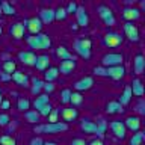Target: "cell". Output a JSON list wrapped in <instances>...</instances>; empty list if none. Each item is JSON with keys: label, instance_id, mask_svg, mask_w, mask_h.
Wrapping results in <instances>:
<instances>
[{"label": "cell", "instance_id": "cell-53", "mask_svg": "<svg viewBox=\"0 0 145 145\" xmlns=\"http://www.w3.org/2000/svg\"><path fill=\"white\" fill-rule=\"evenodd\" d=\"M3 101V92H2V89H0V104H2Z\"/></svg>", "mask_w": 145, "mask_h": 145}, {"label": "cell", "instance_id": "cell-17", "mask_svg": "<svg viewBox=\"0 0 145 145\" xmlns=\"http://www.w3.org/2000/svg\"><path fill=\"white\" fill-rule=\"evenodd\" d=\"M9 35L14 36L15 39H21L24 36V23L17 21L14 24H11V27H9Z\"/></svg>", "mask_w": 145, "mask_h": 145}, {"label": "cell", "instance_id": "cell-5", "mask_svg": "<svg viewBox=\"0 0 145 145\" xmlns=\"http://www.w3.org/2000/svg\"><path fill=\"white\" fill-rule=\"evenodd\" d=\"M122 61H124V56L121 53H107L101 57V65L104 68L118 67V65H122Z\"/></svg>", "mask_w": 145, "mask_h": 145}, {"label": "cell", "instance_id": "cell-32", "mask_svg": "<svg viewBox=\"0 0 145 145\" xmlns=\"http://www.w3.org/2000/svg\"><path fill=\"white\" fill-rule=\"evenodd\" d=\"M2 70H3V72H6V74L11 76L12 72L17 71V63H15V61H12V59L5 61V62L2 63Z\"/></svg>", "mask_w": 145, "mask_h": 145}, {"label": "cell", "instance_id": "cell-28", "mask_svg": "<svg viewBox=\"0 0 145 145\" xmlns=\"http://www.w3.org/2000/svg\"><path fill=\"white\" fill-rule=\"evenodd\" d=\"M47 103H50V97L47 94H39V95H36L35 100H33V107H35V110H39L42 106H45Z\"/></svg>", "mask_w": 145, "mask_h": 145}, {"label": "cell", "instance_id": "cell-8", "mask_svg": "<svg viewBox=\"0 0 145 145\" xmlns=\"http://www.w3.org/2000/svg\"><path fill=\"white\" fill-rule=\"evenodd\" d=\"M124 35L131 41V42H138L139 41V29L136 27V24H133V23L127 21L124 24Z\"/></svg>", "mask_w": 145, "mask_h": 145}, {"label": "cell", "instance_id": "cell-22", "mask_svg": "<svg viewBox=\"0 0 145 145\" xmlns=\"http://www.w3.org/2000/svg\"><path fill=\"white\" fill-rule=\"evenodd\" d=\"M50 65V56L48 54H39L36 56V62H35V68L41 72H44Z\"/></svg>", "mask_w": 145, "mask_h": 145}, {"label": "cell", "instance_id": "cell-21", "mask_svg": "<svg viewBox=\"0 0 145 145\" xmlns=\"http://www.w3.org/2000/svg\"><path fill=\"white\" fill-rule=\"evenodd\" d=\"M39 20L42 24H50V23H53L54 21V9H47V8H44V9H41L39 11Z\"/></svg>", "mask_w": 145, "mask_h": 145}, {"label": "cell", "instance_id": "cell-9", "mask_svg": "<svg viewBox=\"0 0 145 145\" xmlns=\"http://www.w3.org/2000/svg\"><path fill=\"white\" fill-rule=\"evenodd\" d=\"M109 127H110L112 133L115 135L118 139H124L127 136V129H125V125L122 121H112L110 124H109Z\"/></svg>", "mask_w": 145, "mask_h": 145}, {"label": "cell", "instance_id": "cell-38", "mask_svg": "<svg viewBox=\"0 0 145 145\" xmlns=\"http://www.w3.org/2000/svg\"><path fill=\"white\" fill-rule=\"evenodd\" d=\"M71 92H72V91L68 89V88H65V89L61 91V103H62V104H68V103H70Z\"/></svg>", "mask_w": 145, "mask_h": 145}, {"label": "cell", "instance_id": "cell-52", "mask_svg": "<svg viewBox=\"0 0 145 145\" xmlns=\"http://www.w3.org/2000/svg\"><path fill=\"white\" fill-rule=\"evenodd\" d=\"M44 145H57V144L53 142V140H44Z\"/></svg>", "mask_w": 145, "mask_h": 145}, {"label": "cell", "instance_id": "cell-24", "mask_svg": "<svg viewBox=\"0 0 145 145\" xmlns=\"http://www.w3.org/2000/svg\"><path fill=\"white\" fill-rule=\"evenodd\" d=\"M130 89H131V95H135V97H142L144 95V83L140 79H135L131 82L130 85Z\"/></svg>", "mask_w": 145, "mask_h": 145}, {"label": "cell", "instance_id": "cell-55", "mask_svg": "<svg viewBox=\"0 0 145 145\" xmlns=\"http://www.w3.org/2000/svg\"><path fill=\"white\" fill-rule=\"evenodd\" d=\"M0 15H2V9H0Z\"/></svg>", "mask_w": 145, "mask_h": 145}, {"label": "cell", "instance_id": "cell-35", "mask_svg": "<svg viewBox=\"0 0 145 145\" xmlns=\"http://www.w3.org/2000/svg\"><path fill=\"white\" fill-rule=\"evenodd\" d=\"M17 109H18L20 112H27V110L30 109V100H29V98H18Z\"/></svg>", "mask_w": 145, "mask_h": 145}, {"label": "cell", "instance_id": "cell-10", "mask_svg": "<svg viewBox=\"0 0 145 145\" xmlns=\"http://www.w3.org/2000/svg\"><path fill=\"white\" fill-rule=\"evenodd\" d=\"M59 113H61L63 122H67V124H68V122H71V121H76L77 118H79V112H77V109L71 107V106L63 107L62 110H59Z\"/></svg>", "mask_w": 145, "mask_h": 145}, {"label": "cell", "instance_id": "cell-39", "mask_svg": "<svg viewBox=\"0 0 145 145\" xmlns=\"http://www.w3.org/2000/svg\"><path fill=\"white\" fill-rule=\"evenodd\" d=\"M106 129H107V122L104 121V120H100V122H97V135H98L100 139L103 138V135H104V131H106Z\"/></svg>", "mask_w": 145, "mask_h": 145}, {"label": "cell", "instance_id": "cell-46", "mask_svg": "<svg viewBox=\"0 0 145 145\" xmlns=\"http://www.w3.org/2000/svg\"><path fill=\"white\" fill-rule=\"evenodd\" d=\"M94 74L95 76H104V77H106V68H104V67H95L94 68Z\"/></svg>", "mask_w": 145, "mask_h": 145}, {"label": "cell", "instance_id": "cell-23", "mask_svg": "<svg viewBox=\"0 0 145 145\" xmlns=\"http://www.w3.org/2000/svg\"><path fill=\"white\" fill-rule=\"evenodd\" d=\"M80 129L88 135H97V122L91 120H83L80 122Z\"/></svg>", "mask_w": 145, "mask_h": 145}, {"label": "cell", "instance_id": "cell-47", "mask_svg": "<svg viewBox=\"0 0 145 145\" xmlns=\"http://www.w3.org/2000/svg\"><path fill=\"white\" fill-rule=\"evenodd\" d=\"M29 145H44V140L39 138V136H35L29 140Z\"/></svg>", "mask_w": 145, "mask_h": 145}, {"label": "cell", "instance_id": "cell-48", "mask_svg": "<svg viewBox=\"0 0 145 145\" xmlns=\"http://www.w3.org/2000/svg\"><path fill=\"white\" fill-rule=\"evenodd\" d=\"M86 145H104V144H103V139L97 138V139H92L89 144H86Z\"/></svg>", "mask_w": 145, "mask_h": 145}, {"label": "cell", "instance_id": "cell-43", "mask_svg": "<svg viewBox=\"0 0 145 145\" xmlns=\"http://www.w3.org/2000/svg\"><path fill=\"white\" fill-rule=\"evenodd\" d=\"M11 122V118H9L8 113H0V127H6Z\"/></svg>", "mask_w": 145, "mask_h": 145}, {"label": "cell", "instance_id": "cell-44", "mask_svg": "<svg viewBox=\"0 0 145 145\" xmlns=\"http://www.w3.org/2000/svg\"><path fill=\"white\" fill-rule=\"evenodd\" d=\"M57 116H59V109H53L52 112L48 113V122H57Z\"/></svg>", "mask_w": 145, "mask_h": 145}, {"label": "cell", "instance_id": "cell-16", "mask_svg": "<svg viewBox=\"0 0 145 145\" xmlns=\"http://www.w3.org/2000/svg\"><path fill=\"white\" fill-rule=\"evenodd\" d=\"M11 80H14L18 86H23V88L30 86V79L24 74V72H21V71L12 72V74H11Z\"/></svg>", "mask_w": 145, "mask_h": 145}, {"label": "cell", "instance_id": "cell-34", "mask_svg": "<svg viewBox=\"0 0 145 145\" xmlns=\"http://www.w3.org/2000/svg\"><path fill=\"white\" fill-rule=\"evenodd\" d=\"M0 9H2V14H5V15H15V8L9 2H2Z\"/></svg>", "mask_w": 145, "mask_h": 145}, {"label": "cell", "instance_id": "cell-54", "mask_svg": "<svg viewBox=\"0 0 145 145\" xmlns=\"http://www.w3.org/2000/svg\"><path fill=\"white\" fill-rule=\"evenodd\" d=\"M2 33H3V29H2V26H0V36H2Z\"/></svg>", "mask_w": 145, "mask_h": 145}, {"label": "cell", "instance_id": "cell-6", "mask_svg": "<svg viewBox=\"0 0 145 145\" xmlns=\"http://www.w3.org/2000/svg\"><path fill=\"white\" fill-rule=\"evenodd\" d=\"M103 44L109 48H115V47L122 44V36L118 33V32H109V33L104 35Z\"/></svg>", "mask_w": 145, "mask_h": 145}, {"label": "cell", "instance_id": "cell-20", "mask_svg": "<svg viewBox=\"0 0 145 145\" xmlns=\"http://www.w3.org/2000/svg\"><path fill=\"white\" fill-rule=\"evenodd\" d=\"M122 18L124 20H127L129 23H133L135 20H138V18H140V11L138 8H125L124 11H122Z\"/></svg>", "mask_w": 145, "mask_h": 145}, {"label": "cell", "instance_id": "cell-11", "mask_svg": "<svg viewBox=\"0 0 145 145\" xmlns=\"http://www.w3.org/2000/svg\"><path fill=\"white\" fill-rule=\"evenodd\" d=\"M122 122H124L125 129H127V130H130V131H133V133H136V131H139V130H140V118H139V116H136V115L127 116V118H125V121H122Z\"/></svg>", "mask_w": 145, "mask_h": 145}, {"label": "cell", "instance_id": "cell-14", "mask_svg": "<svg viewBox=\"0 0 145 145\" xmlns=\"http://www.w3.org/2000/svg\"><path fill=\"white\" fill-rule=\"evenodd\" d=\"M94 86V79L91 76H86L83 77V79L77 80L74 83V89L77 91V92H82V91H88Z\"/></svg>", "mask_w": 145, "mask_h": 145}, {"label": "cell", "instance_id": "cell-41", "mask_svg": "<svg viewBox=\"0 0 145 145\" xmlns=\"http://www.w3.org/2000/svg\"><path fill=\"white\" fill-rule=\"evenodd\" d=\"M52 110H53V106H52V103H47L45 106H42V107L39 109V110H36V112H38L39 115H41V118H42V116H48V113L52 112Z\"/></svg>", "mask_w": 145, "mask_h": 145}, {"label": "cell", "instance_id": "cell-26", "mask_svg": "<svg viewBox=\"0 0 145 145\" xmlns=\"http://www.w3.org/2000/svg\"><path fill=\"white\" fill-rule=\"evenodd\" d=\"M131 97H133V95H131L130 85H127L125 88H124V91H122V94L120 95V100H118V103H120L121 106L124 107V106H127V104L131 101Z\"/></svg>", "mask_w": 145, "mask_h": 145}, {"label": "cell", "instance_id": "cell-4", "mask_svg": "<svg viewBox=\"0 0 145 145\" xmlns=\"http://www.w3.org/2000/svg\"><path fill=\"white\" fill-rule=\"evenodd\" d=\"M97 12H98L100 18L103 20V23L106 26H113L116 23V18H115V15H113L112 9L109 6H106V5H100V6L97 8Z\"/></svg>", "mask_w": 145, "mask_h": 145}, {"label": "cell", "instance_id": "cell-30", "mask_svg": "<svg viewBox=\"0 0 145 145\" xmlns=\"http://www.w3.org/2000/svg\"><path fill=\"white\" fill-rule=\"evenodd\" d=\"M106 112L109 113V115H116V113L124 112V107H122L118 101H109L107 106H106Z\"/></svg>", "mask_w": 145, "mask_h": 145}, {"label": "cell", "instance_id": "cell-50", "mask_svg": "<svg viewBox=\"0 0 145 145\" xmlns=\"http://www.w3.org/2000/svg\"><path fill=\"white\" fill-rule=\"evenodd\" d=\"M0 80H2V82H8V80H11V76L6 74V72H0Z\"/></svg>", "mask_w": 145, "mask_h": 145}, {"label": "cell", "instance_id": "cell-3", "mask_svg": "<svg viewBox=\"0 0 145 145\" xmlns=\"http://www.w3.org/2000/svg\"><path fill=\"white\" fill-rule=\"evenodd\" d=\"M91 48H92V41L89 38H79V39L74 41L76 53L79 54L80 57H83L85 61H88V59H91V56H92Z\"/></svg>", "mask_w": 145, "mask_h": 145}, {"label": "cell", "instance_id": "cell-51", "mask_svg": "<svg viewBox=\"0 0 145 145\" xmlns=\"http://www.w3.org/2000/svg\"><path fill=\"white\" fill-rule=\"evenodd\" d=\"M9 106H11V103H9L8 100H3L2 104H0V109H5V110H6V109H9Z\"/></svg>", "mask_w": 145, "mask_h": 145}, {"label": "cell", "instance_id": "cell-33", "mask_svg": "<svg viewBox=\"0 0 145 145\" xmlns=\"http://www.w3.org/2000/svg\"><path fill=\"white\" fill-rule=\"evenodd\" d=\"M83 103V95L80 92H71V97H70V104L71 107H76V106H80V104Z\"/></svg>", "mask_w": 145, "mask_h": 145}, {"label": "cell", "instance_id": "cell-25", "mask_svg": "<svg viewBox=\"0 0 145 145\" xmlns=\"http://www.w3.org/2000/svg\"><path fill=\"white\" fill-rule=\"evenodd\" d=\"M57 77H59L57 67H48L47 70L44 71V80L47 82V83H53V82L56 80Z\"/></svg>", "mask_w": 145, "mask_h": 145}, {"label": "cell", "instance_id": "cell-29", "mask_svg": "<svg viewBox=\"0 0 145 145\" xmlns=\"http://www.w3.org/2000/svg\"><path fill=\"white\" fill-rule=\"evenodd\" d=\"M24 118H26L27 122H30V124H39V121H41V115L35 110V109H29L27 112H24Z\"/></svg>", "mask_w": 145, "mask_h": 145}, {"label": "cell", "instance_id": "cell-45", "mask_svg": "<svg viewBox=\"0 0 145 145\" xmlns=\"http://www.w3.org/2000/svg\"><path fill=\"white\" fill-rule=\"evenodd\" d=\"M54 88H56V86H54V83H47V82H44V86H42V91H44V94H50V92H53L54 91Z\"/></svg>", "mask_w": 145, "mask_h": 145}, {"label": "cell", "instance_id": "cell-15", "mask_svg": "<svg viewBox=\"0 0 145 145\" xmlns=\"http://www.w3.org/2000/svg\"><path fill=\"white\" fill-rule=\"evenodd\" d=\"M76 20H77V24H79L80 27H86L89 24V15L88 12H86V9L83 6H79L76 11Z\"/></svg>", "mask_w": 145, "mask_h": 145}, {"label": "cell", "instance_id": "cell-27", "mask_svg": "<svg viewBox=\"0 0 145 145\" xmlns=\"http://www.w3.org/2000/svg\"><path fill=\"white\" fill-rule=\"evenodd\" d=\"M56 56L61 59V61H71V59H74L72 53L68 52V48L65 47V45H59V47L56 48Z\"/></svg>", "mask_w": 145, "mask_h": 145}, {"label": "cell", "instance_id": "cell-7", "mask_svg": "<svg viewBox=\"0 0 145 145\" xmlns=\"http://www.w3.org/2000/svg\"><path fill=\"white\" fill-rule=\"evenodd\" d=\"M42 23H41V20L38 17H32L29 18V20L24 21V27H27V30L30 32L32 35H38L41 33V29H42Z\"/></svg>", "mask_w": 145, "mask_h": 145}, {"label": "cell", "instance_id": "cell-31", "mask_svg": "<svg viewBox=\"0 0 145 145\" xmlns=\"http://www.w3.org/2000/svg\"><path fill=\"white\" fill-rule=\"evenodd\" d=\"M42 86H44V80L38 79V77H33V79L30 80V91H32V94L39 95L41 91H42Z\"/></svg>", "mask_w": 145, "mask_h": 145}, {"label": "cell", "instance_id": "cell-56", "mask_svg": "<svg viewBox=\"0 0 145 145\" xmlns=\"http://www.w3.org/2000/svg\"><path fill=\"white\" fill-rule=\"evenodd\" d=\"M0 5H2V2H0Z\"/></svg>", "mask_w": 145, "mask_h": 145}, {"label": "cell", "instance_id": "cell-37", "mask_svg": "<svg viewBox=\"0 0 145 145\" xmlns=\"http://www.w3.org/2000/svg\"><path fill=\"white\" fill-rule=\"evenodd\" d=\"M0 145H17V140L9 135H2L0 136Z\"/></svg>", "mask_w": 145, "mask_h": 145}, {"label": "cell", "instance_id": "cell-18", "mask_svg": "<svg viewBox=\"0 0 145 145\" xmlns=\"http://www.w3.org/2000/svg\"><path fill=\"white\" fill-rule=\"evenodd\" d=\"M59 74H71L72 71L76 70V59H71V61H61V65L57 67Z\"/></svg>", "mask_w": 145, "mask_h": 145}, {"label": "cell", "instance_id": "cell-36", "mask_svg": "<svg viewBox=\"0 0 145 145\" xmlns=\"http://www.w3.org/2000/svg\"><path fill=\"white\" fill-rule=\"evenodd\" d=\"M145 138V135L142 133V131H136V133L131 136V139H130V145H140L142 144V140Z\"/></svg>", "mask_w": 145, "mask_h": 145}, {"label": "cell", "instance_id": "cell-13", "mask_svg": "<svg viewBox=\"0 0 145 145\" xmlns=\"http://www.w3.org/2000/svg\"><path fill=\"white\" fill-rule=\"evenodd\" d=\"M124 74H125V68L122 65L106 68V77H110L113 80H121L124 77Z\"/></svg>", "mask_w": 145, "mask_h": 145}, {"label": "cell", "instance_id": "cell-1", "mask_svg": "<svg viewBox=\"0 0 145 145\" xmlns=\"http://www.w3.org/2000/svg\"><path fill=\"white\" fill-rule=\"evenodd\" d=\"M26 42L33 50H47V48L52 47V38H50L47 33H38V35L26 36Z\"/></svg>", "mask_w": 145, "mask_h": 145}, {"label": "cell", "instance_id": "cell-40", "mask_svg": "<svg viewBox=\"0 0 145 145\" xmlns=\"http://www.w3.org/2000/svg\"><path fill=\"white\" fill-rule=\"evenodd\" d=\"M65 18H67L65 8H57V9H54V20H56V21H63Z\"/></svg>", "mask_w": 145, "mask_h": 145}, {"label": "cell", "instance_id": "cell-42", "mask_svg": "<svg viewBox=\"0 0 145 145\" xmlns=\"http://www.w3.org/2000/svg\"><path fill=\"white\" fill-rule=\"evenodd\" d=\"M77 8H79V5H77L76 2H70V3L67 5V8H65V12H67V15H68V14H76Z\"/></svg>", "mask_w": 145, "mask_h": 145}, {"label": "cell", "instance_id": "cell-2", "mask_svg": "<svg viewBox=\"0 0 145 145\" xmlns=\"http://www.w3.org/2000/svg\"><path fill=\"white\" fill-rule=\"evenodd\" d=\"M68 127L67 122L63 121H57V122H47V124H39L35 127V133H48V135H56V133H62L67 131Z\"/></svg>", "mask_w": 145, "mask_h": 145}, {"label": "cell", "instance_id": "cell-49", "mask_svg": "<svg viewBox=\"0 0 145 145\" xmlns=\"http://www.w3.org/2000/svg\"><path fill=\"white\" fill-rule=\"evenodd\" d=\"M71 145H86V142L83 139H80V138H77V139H72V142Z\"/></svg>", "mask_w": 145, "mask_h": 145}, {"label": "cell", "instance_id": "cell-19", "mask_svg": "<svg viewBox=\"0 0 145 145\" xmlns=\"http://www.w3.org/2000/svg\"><path fill=\"white\" fill-rule=\"evenodd\" d=\"M133 70H135V72L138 76H140L144 72V70H145V57H144V54L140 52L136 53V56L133 59Z\"/></svg>", "mask_w": 145, "mask_h": 145}, {"label": "cell", "instance_id": "cell-12", "mask_svg": "<svg viewBox=\"0 0 145 145\" xmlns=\"http://www.w3.org/2000/svg\"><path fill=\"white\" fill-rule=\"evenodd\" d=\"M18 59L21 61V63H24V65H27V67H35L36 54L32 52V50H26V52L18 53Z\"/></svg>", "mask_w": 145, "mask_h": 145}]
</instances>
